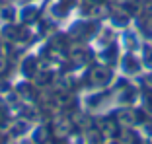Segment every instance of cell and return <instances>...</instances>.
Returning <instances> with one entry per match:
<instances>
[{
	"instance_id": "cell-2",
	"label": "cell",
	"mask_w": 152,
	"mask_h": 144,
	"mask_svg": "<svg viewBox=\"0 0 152 144\" xmlns=\"http://www.w3.org/2000/svg\"><path fill=\"white\" fill-rule=\"evenodd\" d=\"M4 70H6V60L0 57V72H4Z\"/></svg>"
},
{
	"instance_id": "cell-1",
	"label": "cell",
	"mask_w": 152,
	"mask_h": 144,
	"mask_svg": "<svg viewBox=\"0 0 152 144\" xmlns=\"http://www.w3.org/2000/svg\"><path fill=\"white\" fill-rule=\"evenodd\" d=\"M90 80L94 82V84H105L109 80V70L107 68H102V66L94 68L92 74H90Z\"/></svg>"
}]
</instances>
